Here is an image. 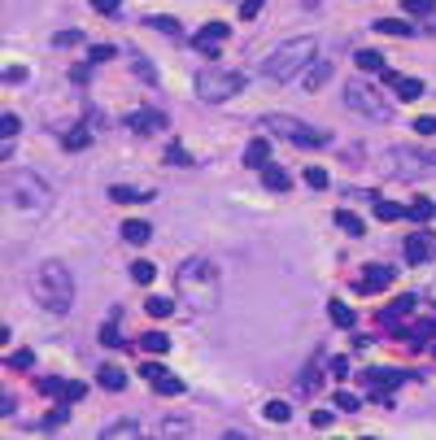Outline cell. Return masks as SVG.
I'll return each mask as SVG.
<instances>
[{
  "label": "cell",
  "mask_w": 436,
  "mask_h": 440,
  "mask_svg": "<svg viewBox=\"0 0 436 440\" xmlns=\"http://www.w3.org/2000/svg\"><path fill=\"white\" fill-rule=\"evenodd\" d=\"M175 296L188 305L192 314H214L218 310V266L209 257H188L179 270H175Z\"/></svg>",
  "instance_id": "1"
},
{
  "label": "cell",
  "mask_w": 436,
  "mask_h": 440,
  "mask_svg": "<svg viewBox=\"0 0 436 440\" xmlns=\"http://www.w3.org/2000/svg\"><path fill=\"white\" fill-rule=\"evenodd\" d=\"M53 205V187L35 170H5V209L14 218H40Z\"/></svg>",
  "instance_id": "2"
},
{
  "label": "cell",
  "mask_w": 436,
  "mask_h": 440,
  "mask_svg": "<svg viewBox=\"0 0 436 440\" xmlns=\"http://www.w3.org/2000/svg\"><path fill=\"white\" fill-rule=\"evenodd\" d=\"M31 296L49 314H70V305H75V270L66 261H40L31 275Z\"/></svg>",
  "instance_id": "3"
},
{
  "label": "cell",
  "mask_w": 436,
  "mask_h": 440,
  "mask_svg": "<svg viewBox=\"0 0 436 440\" xmlns=\"http://www.w3.org/2000/svg\"><path fill=\"white\" fill-rule=\"evenodd\" d=\"M314 62H319V44H314L310 35H292V40H284L279 49H270L262 57V75L270 83H288V79L305 75Z\"/></svg>",
  "instance_id": "4"
},
{
  "label": "cell",
  "mask_w": 436,
  "mask_h": 440,
  "mask_svg": "<svg viewBox=\"0 0 436 440\" xmlns=\"http://www.w3.org/2000/svg\"><path fill=\"white\" fill-rule=\"evenodd\" d=\"M257 127L270 131V135H284L288 144H297V148H323V144H332V135H327V131L301 122V118H292V114H266Z\"/></svg>",
  "instance_id": "5"
},
{
  "label": "cell",
  "mask_w": 436,
  "mask_h": 440,
  "mask_svg": "<svg viewBox=\"0 0 436 440\" xmlns=\"http://www.w3.org/2000/svg\"><path fill=\"white\" fill-rule=\"evenodd\" d=\"M240 88H244V75H240L235 66H218V62H209L201 75H196V96L209 101V105L231 101Z\"/></svg>",
  "instance_id": "6"
},
{
  "label": "cell",
  "mask_w": 436,
  "mask_h": 440,
  "mask_svg": "<svg viewBox=\"0 0 436 440\" xmlns=\"http://www.w3.org/2000/svg\"><path fill=\"white\" fill-rule=\"evenodd\" d=\"M345 109L371 118V122H388V118H393L388 101H384L375 88H367V83H349V88H345Z\"/></svg>",
  "instance_id": "7"
},
{
  "label": "cell",
  "mask_w": 436,
  "mask_h": 440,
  "mask_svg": "<svg viewBox=\"0 0 436 440\" xmlns=\"http://www.w3.org/2000/svg\"><path fill=\"white\" fill-rule=\"evenodd\" d=\"M388 161L397 166V174L406 179H419V174H436V148H415V144H402L388 153Z\"/></svg>",
  "instance_id": "8"
},
{
  "label": "cell",
  "mask_w": 436,
  "mask_h": 440,
  "mask_svg": "<svg viewBox=\"0 0 436 440\" xmlns=\"http://www.w3.org/2000/svg\"><path fill=\"white\" fill-rule=\"evenodd\" d=\"M406 371H393V366H384V371H362V384H367L371 388V397L375 401H384V410L388 406H393V401H388V392H393L397 384H406Z\"/></svg>",
  "instance_id": "9"
},
{
  "label": "cell",
  "mask_w": 436,
  "mask_h": 440,
  "mask_svg": "<svg viewBox=\"0 0 436 440\" xmlns=\"http://www.w3.org/2000/svg\"><path fill=\"white\" fill-rule=\"evenodd\" d=\"M140 375L153 384V392H162V397H179L183 392V379H175L162 362H140Z\"/></svg>",
  "instance_id": "10"
},
{
  "label": "cell",
  "mask_w": 436,
  "mask_h": 440,
  "mask_svg": "<svg viewBox=\"0 0 436 440\" xmlns=\"http://www.w3.org/2000/svg\"><path fill=\"white\" fill-rule=\"evenodd\" d=\"M388 283H393V266H384V261H371V266H362L358 275V292H384Z\"/></svg>",
  "instance_id": "11"
},
{
  "label": "cell",
  "mask_w": 436,
  "mask_h": 440,
  "mask_svg": "<svg viewBox=\"0 0 436 440\" xmlns=\"http://www.w3.org/2000/svg\"><path fill=\"white\" fill-rule=\"evenodd\" d=\"M384 83L397 92V101H419V96H423V79H415V75H397V70H384Z\"/></svg>",
  "instance_id": "12"
},
{
  "label": "cell",
  "mask_w": 436,
  "mask_h": 440,
  "mask_svg": "<svg viewBox=\"0 0 436 440\" xmlns=\"http://www.w3.org/2000/svg\"><path fill=\"white\" fill-rule=\"evenodd\" d=\"M40 392H44V397H57V401H79V397H84V384H70V379H57V375H44L40 379Z\"/></svg>",
  "instance_id": "13"
},
{
  "label": "cell",
  "mask_w": 436,
  "mask_h": 440,
  "mask_svg": "<svg viewBox=\"0 0 436 440\" xmlns=\"http://www.w3.org/2000/svg\"><path fill=\"white\" fill-rule=\"evenodd\" d=\"M415 310H419V305H415V296H397V301H393V305H388V310L380 314L384 331H402V323H406V318L415 314Z\"/></svg>",
  "instance_id": "14"
},
{
  "label": "cell",
  "mask_w": 436,
  "mask_h": 440,
  "mask_svg": "<svg viewBox=\"0 0 436 440\" xmlns=\"http://www.w3.org/2000/svg\"><path fill=\"white\" fill-rule=\"evenodd\" d=\"M222 40H227V27H222V22H205V27L192 35V44H196L201 53H218Z\"/></svg>",
  "instance_id": "15"
},
{
  "label": "cell",
  "mask_w": 436,
  "mask_h": 440,
  "mask_svg": "<svg viewBox=\"0 0 436 440\" xmlns=\"http://www.w3.org/2000/svg\"><path fill=\"white\" fill-rule=\"evenodd\" d=\"M127 127L131 131H166V114L162 109H136V114H127Z\"/></svg>",
  "instance_id": "16"
},
{
  "label": "cell",
  "mask_w": 436,
  "mask_h": 440,
  "mask_svg": "<svg viewBox=\"0 0 436 440\" xmlns=\"http://www.w3.org/2000/svg\"><path fill=\"white\" fill-rule=\"evenodd\" d=\"M244 166H253V170H262V166H270V144H266V135H257L244 144Z\"/></svg>",
  "instance_id": "17"
},
{
  "label": "cell",
  "mask_w": 436,
  "mask_h": 440,
  "mask_svg": "<svg viewBox=\"0 0 436 440\" xmlns=\"http://www.w3.org/2000/svg\"><path fill=\"white\" fill-rule=\"evenodd\" d=\"M101 436H105V440H140V423H136V419H118V423L105 427Z\"/></svg>",
  "instance_id": "18"
},
{
  "label": "cell",
  "mask_w": 436,
  "mask_h": 440,
  "mask_svg": "<svg viewBox=\"0 0 436 440\" xmlns=\"http://www.w3.org/2000/svg\"><path fill=\"white\" fill-rule=\"evenodd\" d=\"M327 314H332V323L336 327H353V323H358V314H353V305H345V301H336V296H332V301H327Z\"/></svg>",
  "instance_id": "19"
},
{
  "label": "cell",
  "mask_w": 436,
  "mask_h": 440,
  "mask_svg": "<svg viewBox=\"0 0 436 440\" xmlns=\"http://www.w3.org/2000/svg\"><path fill=\"white\" fill-rule=\"evenodd\" d=\"M153 192H140V187H127V183H114L110 187V200H118V205H140V200H149Z\"/></svg>",
  "instance_id": "20"
},
{
  "label": "cell",
  "mask_w": 436,
  "mask_h": 440,
  "mask_svg": "<svg viewBox=\"0 0 436 440\" xmlns=\"http://www.w3.org/2000/svg\"><path fill=\"white\" fill-rule=\"evenodd\" d=\"M123 240L127 244H149L153 240V227H149V222H140V218H131V222H123Z\"/></svg>",
  "instance_id": "21"
},
{
  "label": "cell",
  "mask_w": 436,
  "mask_h": 440,
  "mask_svg": "<svg viewBox=\"0 0 436 440\" xmlns=\"http://www.w3.org/2000/svg\"><path fill=\"white\" fill-rule=\"evenodd\" d=\"M140 349L153 353V358H162V353L170 349V336H166V331H144V336H140Z\"/></svg>",
  "instance_id": "22"
},
{
  "label": "cell",
  "mask_w": 436,
  "mask_h": 440,
  "mask_svg": "<svg viewBox=\"0 0 436 440\" xmlns=\"http://www.w3.org/2000/svg\"><path fill=\"white\" fill-rule=\"evenodd\" d=\"M428 253H432V244H428V235H410L406 240V261H428Z\"/></svg>",
  "instance_id": "23"
},
{
  "label": "cell",
  "mask_w": 436,
  "mask_h": 440,
  "mask_svg": "<svg viewBox=\"0 0 436 440\" xmlns=\"http://www.w3.org/2000/svg\"><path fill=\"white\" fill-rule=\"evenodd\" d=\"M97 379H101V388H110V392H123L127 388V375L118 371V366H101Z\"/></svg>",
  "instance_id": "24"
},
{
  "label": "cell",
  "mask_w": 436,
  "mask_h": 440,
  "mask_svg": "<svg viewBox=\"0 0 436 440\" xmlns=\"http://www.w3.org/2000/svg\"><path fill=\"white\" fill-rule=\"evenodd\" d=\"M406 218L410 222H428V218H436V205H432V200H410V205H406Z\"/></svg>",
  "instance_id": "25"
},
{
  "label": "cell",
  "mask_w": 436,
  "mask_h": 440,
  "mask_svg": "<svg viewBox=\"0 0 436 440\" xmlns=\"http://www.w3.org/2000/svg\"><path fill=\"white\" fill-rule=\"evenodd\" d=\"M262 183L270 192H288V174L279 170V166H262Z\"/></svg>",
  "instance_id": "26"
},
{
  "label": "cell",
  "mask_w": 436,
  "mask_h": 440,
  "mask_svg": "<svg viewBox=\"0 0 436 440\" xmlns=\"http://www.w3.org/2000/svg\"><path fill=\"white\" fill-rule=\"evenodd\" d=\"M406 336L415 340V344H428V340H436V318H423V323H415V327L406 331Z\"/></svg>",
  "instance_id": "27"
},
{
  "label": "cell",
  "mask_w": 436,
  "mask_h": 440,
  "mask_svg": "<svg viewBox=\"0 0 436 440\" xmlns=\"http://www.w3.org/2000/svg\"><path fill=\"white\" fill-rule=\"evenodd\" d=\"M375 31H380V35H410L415 27L402 22V18H380V22H375Z\"/></svg>",
  "instance_id": "28"
},
{
  "label": "cell",
  "mask_w": 436,
  "mask_h": 440,
  "mask_svg": "<svg viewBox=\"0 0 436 440\" xmlns=\"http://www.w3.org/2000/svg\"><path fill=\"white\" fill-rule=\"evenodd\" d=\"M375 218H380V222H397V218H406V209L393 205V200H375Z\"/></svg>",
  "instance_id": "29"
},
{
  "label": "cell",
  "mask_w": 436,
  "mask_h": 440,
  "mask_svg": "<svg viewBox=\"0 0 436 440\" xmlns=\"http://www.w3.org/2000/svg\"><path fill=\"white\" fill-rule=\"evenodd\" d=\"M327 75H332V66H327V62H319V66H310V70H305V88H323V83H327Z\"/></svg>",
  "instance_id": "30"
},
{
  "label": "cell",
  "mask_w": 436,
  "mask_h": 440,
  "mask_svg": "<svg viewBox=\"0 0 436 440\" xmlns=\"http://www.w3.org/2000/svg\"><path fill=\"white\" fill-rule=\"evenodd\" d=\"M144 310H149L153 318H166V314L175 310V301H170V296H149V301H144Z\"/></svg>",
  "instance_id": "31"
},
{
  "label": "cell",
  "mask_w": 436,
  "mask_h": 440,
  "mask_svg": "<svg viewBox=\"0 0 436 440\" xmlns=\"http://www.w3.org/2000/svg\"><path fill=\"white\" fill-rule=\"evenodd\" d=\"M62 144L79 153V148H88V144H92V135H88V131H84V127H75V131H66V135H62Z\"/></svg>",
  "instance_id": "32"
},
{
  "label": "cell",
  "mask_w": 436,
  "mask_h": 440,
  "mask_svg": "<svg viewBox=\"0 0 436 440\" xmlns=\"http://www.w3.org/2000/svg\"><path fill=\"white\" fill-rule=\"evenodd\" d=\"M336 227L349 231V235H362V218H358V213H349V209H340L336 213Z\"/></svg>",
  "instance_id": "33"
},
{
  "label": "cell",
  "mask_w": 436,
  "mask_h": 440,
  "mask_svg": "<svg viewBox=\"0 0 436 440\" xmlns=\"http://www.w3.org/2000/svg\"><path fill=\"white\" fill-rule=\"evenodd\" d=\"M262 414H266L270 423H288V414H292V410H288V401H266Z\"/></svg>",
  "instance_id": "34"
},
{
  "label": "cell",
  "mask_w": 436,
  "mask_h": 440,
  "mask_svg": "<svg viewBox=\"0 0 436 440\" xmlns=\"http://www.w3.org/2000/svg\"><path fill=\"white\" fill-rule=\"evenodd\" d=\"M353 62H358L362 70H371V75H375V70H384V57L371 53V49H358V57H353Z\"/></svg>",
  "instance_id": "35"
},
{
  "label": "cell",
  "mask_w": 436,
  "mask_h": 440,
  "mask_svg": "<svg viewBox=\"0 0 436 440\" xmlns=\"http://www.w3.org/2000/svg\"><path fill=\"white\" fill-rule=\"evenodd\" d=\"M31 366H35V353H31V349L9 353V371H31Z\"/></svg>",
  "instance_id": "36"
},
{
  "label": "cell",
  "mask_w": 436,
  "mask_h": 440,
  "mask_svg": "<svg viewBox=\"0 0 436 440\" xmlns=\"http://www.w3.org/2000/svg\"><path fill=\"white\" fill-rule=\"evenodd\" d=\"M332 401H336V410H345V414H353V410H358V406H362V401H358V397H353V392H349V388H340V392H336V397H332Z\"/></svg>",
  "instance_id": "37"
},
{
  "label": "cell",
  "mask_w": 436,
  "mask_h": 440,
  "mask_svg": "<svg viewBox=\"0 0 436 440\" xmlns=\"http://www.w3.org/2000/svg\"><path fill=\"white\" fill-rule=\"evenodd\" d=\"M153 275H157V266H153V261H136V266H131V279H136V283H153Z\"/></svg>",
  "instance_id": "38"
},
{
  "label": "cell",
  "mask_w": 436,
  "mask_h": 440,
  "mask_svg": "<svg viewBox=\"0 0 436 440\" xmlns=\"http://www.w3.org/2000/svg\"><path fill=\"white\" fill-rule=\"evenodd\" d=\"M192 432V423H183V419H166L162 423V436H188Z\"/></svg>",
  "instance_id": "39"
},
{
  "label": "cell",
  "mask_w": 436,
  "mask_h": 440,
  "mask_svg": "<svg viewBox=\"0 0 436 440\" xmlns=\"http://www.w3.org/2000/svg\"><path fill=\"white\" fill-rule=\"evenodd\" d=\"M18 127H22V122H18V114H5V118H0V140H14V135H18Z\"/></svg>",
  "instance_id": "40"
},
{
  "label": "cell",
  "mask_w": 436,
  "mask_h": 440,
  "mask_svg": "<svg viewBox=\"0 0 436 440\" xmlns=\"http://www.w3.org/2000/svg\"><path fill=\"white\" fill-rule=\"evenodd\" d=\"M310 187H327V170H319V166H305V174H301Z\"/></svg>",
  "instance_id": "41"
},
{
  "label": "cell",
  "mask_w": 436,
  "mask_h": 440,
  "mask_svg": "<svg viewBox=\"0 0 436 440\" xmlns=\"http://www.w3.org/2000/svg\"><path fill=\"white\" fill-rule=\"evenodd\" d=\"M166 161H170V166H192V157H188L183 144H170V148H166Z\"/></svg>",
  "instance_id": "42"
},
{
  "label": "cell",
  "mask_w": 436,
  "mask_h": 440,
  "mask_svg": "<svg viewBox=\"0 0 436 440\" xmlns=\"http://www.w3.org/2000/svg\"><path fill=\"white\" fill-rule=\"evenodd\" d=\"M149 27L162 31V35H179V22H175V18H149Z\"/></svg>",
  "instance_id": "43"
},
{
  "label": "cell",
  "mask_w": 436,
  "mask_h": 440,
  "mask_svg": "<svg viewBox=\"0 0 436 440\" xmlns=\"http://www.w3.org/2000/svg\"><path fill=\"white\" fill-rule=\"evenodd\" d=\"M432 9H436V0H406V14H432Z\"/></svg>",
  "instance_id": "44"
},
{
  "label": "cell",
  "mask_w": 436,
  "mask_h": 440,
  "mask_svg": "<svg viewBox=\"0 0 436 440\" xmlns=\"http://www.w3.org/2000/svg\"><path fill=\"white\" fill-rule=\"evenodd\" d=\"M88 57L101 66V62H110V57H114V49H110V44H92V53H88Z\"/></svg>",
  "instance_id": "45"
},
{
  "label": "cell",
  "mask_w": 436,
  "mask_h": 440,
  "mask_svg": "<svg viewBox=\"0 0 436 440\" xmlns=\"http://www.w3.org/2000/svg\"><path fill=\"white\" fill-rule=\"evenodd\" d=\"M262 14V0H240V18H257Z\"/></svg>",
  "instance_id": "46"
},
{
  "label": "cell",
  "mask_w": 436,
  "mask_h": 440,
  "mask_svg": "<svg viewBox=\"0 0 436 440\" xmlns=\"http://www.w3.org/2000/svg\"><path fill=\"white\" fill-rule=\"evenodd\" d=\"M53 44H57V49H66V44H84V35H79V31H62Z\"/></svg>",
  "instance_id": "47"
},
{
  "label": "cell",
  "mask_w": 436,
  "mask_h": 440,
  "mask_svg": "<svg viewBox=\"0 0 436 440\" xmlns=\"http://www.w3.org/2000/svg\"><path fill=\"white\" fill-rule=\"evenodd\" d=\"M415 131L419 135H436V118H415Z\"/></svg>",
  "instance_id": "48"
},
{
  "label": "cell",
  "mask_w": 436,
  "mask_h": 440,
  "mask_svg": "<svg viewBox=\"0 0 436 440\" xmlns=\"http://www.w3.org/2000/svg\"><path fill=\"white\" fill-rule=\"evenodd\" d=\"M332 375L336 379H349V358H332Z\"/></svg>",
  "instance_id": "49"
},
{
  "label": "cell",
  "mask_w": 436,
  "mask_h": 440,
  "mask_svg": "<svg viewBox=\"0 0 436 440\" xmlns=\"http://www.w3.org/2000/svg\"><path fill=\"white\" fill-rule=\"evenodd\" d=\"M92 9L97 14H118V0H92Z\"/></svg>",
  "instance_id": "50"
},
{
  "label": "cell",
  "mask_w": 436,
  "mask_h": 440,
  "mask_svg": "<svg viewBox=\"0 0 436 440\" xmlns=\"http://www.w3.org/2000/svg\"><path fill=\"white\" fill-rule=\"evenodd\" d=\"M101 344H123V340H118V327H114V323L101 327Z\"/></svg>",
  "instance_id": "51"
},
{
  "label": "cell",
  "mask_w": 436,
  "mask_h": 440,
  "mask_svg": "<svg viewBox=\"0 0 436 440\" xmlns=\"http://www.w3.org/2000/svg\"><path fill=\"white\" fill-rule=\"evenodd\" d=\"M319 379H323V375L310 366V371H305V379H301V388H305V392H310V388H319Z\"/></svg>",
  "instance_id": "52"
},
{
  "label": "cell",
  "mask_w": 436,
  "mask_h": 440,
  "mask_svg": "<svg viewBox=\"0 0 436 440\" xmlns=\"http://www.w3.org/2000/svg\"><path fill=\"white\" fill-rule=\"evenodd\" d=\"M310 423H314V427H332V414H327V410H314Z\"/></svg>",
  "instance_id": "53"
}]
</instances>
